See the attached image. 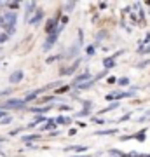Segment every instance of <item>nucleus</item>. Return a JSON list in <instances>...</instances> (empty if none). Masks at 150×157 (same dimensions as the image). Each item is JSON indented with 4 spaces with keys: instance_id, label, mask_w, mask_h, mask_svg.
Returning a JSON list of instances; mask_svg holds the SVG:
<instances>
[{
    "instance_id": "obj_1",
    "label": "nucleus",
    "mask_w": 150,
    "mask_h": 157,
    "mask_svg": "<svg viewBox=\"0 0 150 157\" xmlns=\"http://www.w3.org/2000/svg\"><path fill=\"white\" fill-rule=\"evenodd\" d=\"M14 23H16V12H2L0 14V26L7 28L9 33H14Z\"/></svg>"
},
{
    "instance_id": "obj_2",
    "label": "nucleus",
    "mask_w": 150,
    "mask_h": 157,
    "mask_svg": "<svg viewBox=\"0 0 150 157\" xmlns=\"http://www.w3.org/2000/svg\"><path fill=\"white\" fill-rule=\"evenodd\" d=\"M21 78H23V72H21V70H16V72L11 73L9 80H11L12 84H17V82H21Z\"/></svg>"
},
{
    "instance_id": "obj_3",
    "label": "nucleus",
    "mask_w": 150,
    "mask_h": 157,
    "mask_svg": "<svg viewBox=\"0 0 150 157\" xmlns=\"http://www.w3.org/2000/svg\"><path fill=\"white\" fill-rule=\"evenodd\" d=\"M25 105V101H19V100H11L7 101V107H12V108H19Z\"/></svg>"
},
{
    "instance_id": "obj_4",
    "label": "nucleus",
    "mask_w": 150,
    "mask_h": 157,
    "mask_svg": "<svg viewBox=\"0 0 150 157\" xmlns=\"http://www.w3.org/2000/svg\"><path fill=\"white\" fill-rule=\"evenodd\" d=\"M54 26H56V19H49V21H47V26H45V32H47V33H52Z\"/></svg>"
},
{
    "instance_id": "obj_5",
    "label": "nucleus",
    "mask_w": 150,
    "mask_h": 157,
    "mask_svg": "<svg viewBox=\"0 0 150 157\" xmlns=\"http://www.w3.org/2000/svg\"><path fill=\"white\" fill-rule=\"evenodd\" d=\"M77 65H79V63H73L72 67L63 68V70H61V75H67V73H73V72H75V68H77Z\"/></svg>"
},
{
    "instance_id": "obj_6",
    "label": "nucleus",
    "mask_w": 150,
    "mask_h": 157,
    "mask_svg": "<svg viewBox=\"0 0 150 157\" xmlns=\"http://www.w3.org/2000/svg\"><path fill=\"white\" fill-rule=\"evenodd\" d=\"M56 37H58V35H51V37H49V39H47V42H45V44H44V49H49V47H51V45H52V44H54V42H56Z\"/></svg>"
},
{
    "instance_id": "obj_7",
    "label": "nucleus",
    "mask_w": 150,
    "mask_h": 157,
    "mask_svg": "<svg viewBox=\"0 0 150 157\" xmlns=\"http://www.w3.org/2000/svg\"><path fill=\"white\" fill-rule=\"evenodd\" d=\"M40 91H35V93H32V94H28L26 98H25V103H26V101H32V100H35V98H37V94H39Z\"/></svg>"
},
{
    "instance_id": "obj_8",
    "label": "nucleus",
    "mask_w": 150,
    "mask_h": 157,
    "mask_svg": "<svg viewBox=\"0 0 150 157\" xmlns=\"http://www.w3.org/2000/svg\"><path fill=\"white\" fill-rule=\"evenodd\" d=\"M25 141H33V140H40V135H33V136H25Z\"/></svg>"
},
{
    "instance_id": "obj_9",
    "label": "nucleus",
    "mask_w": 150,
    "mask_h": 157,
    "mask_svg": "<svg viewBox=\"0 0 150 157\" xmlns=\"http://www.w3.org/2000/svg\"><path fill=\"white\" fill-rule=\"evenodd\" d=\"M56 128V121H47V124L44 126V129H52Z\"/></svg>"
},
{
    "instance_id": "obj_10",
    "label": "nucleus",
    "mask_w": 150,
    "mask_h": 157,
    "mask_svg": "<svg viewBox=\"0 0 150 157\" xmlns=\"http://www.w3.org/2000/svg\"><path fill=\"white\" fill-rule=\"evenodd\" d=\"M80 89H86V87H91L93 86V80H87V82H84V84H77Z\"/></svg>"
},
{
    "instance_id": "obj_11",
    "label": "nucleus",
    "mask_w": 150,
    "mask_h": 157,
    "mask_svg": "<svg viewBox=\"0 0 150 157\" xmlns=\"http://www.w3.org/2000/svg\"><path fill=\"white\" fill-rule=\"evenodd\" d=\"M7 6L11 7V9H17V7L21 6V4H19V2H7Z\"/></svg>"
},
{
    "instance_id": "obj_12",
    "label": "nucleus",
    "mask_w": 150,
    "mask_h": 157,
    "mask_svg": "<svg viewBox=\"0 0 150 157\" xmlns=\"http://www.w3.org/2000/svg\"><path fill=\"white\" fill-rule=\"evenodd\" d=\"M86 78H89V73H84V75H79V77L75 78V82H80V80H86Z\"/></svg>"
},
{
    "instance_id": "obj_13",
    "label": "nucleus",
    "mask_w": 150,
    "mask_h": 157,
    "mask_svg": "<svg viewBox=\"0 0 150 157\" xmlns=\"http://www.w3.org/2000/svg\"><path fill=\"white\" fill-rule=\"evenodd\" d=\"M103 65H105L106 68H110V67H113V59H105V61H103Z\"/></svg>"
},
{
    "instance_id": "obj_14",
    "label": "nucleus",
    "mask_w": 150,
    "mask_h": 157,
    "mask_svg": "<svg viewBox=\"0 0 150 157\" xmlns=\"http://www.w3.org/2000/svg\"><path fill=\"white\" fill-rule=\"evenodd\" d=\"M73 7H75V2H70V4H67V12H72Z\"/></svg>"
},
{
    "instance_id": "obj_15",
    "label": "nucleus",
    "mask_w": 150,
    "mask_h": 157,
    "mask_svg": "<svg viewBox=\"0 0 150 157\" xmlns=\"http://www.w3.org/2000/svg\"><path fill=\"white\" fill-rule=\"evenodd\" d=\"M7 39H9V37H7V33H2V35H0V44H4Z\"/></svg>"
},
{
    "instance_id": "obj_16",
    "label": "nucleus",
    "mask_w": 150,
    "mask_h": 157,
    "mask_svg": "<svg viewBox=\"0 0 150 157\" xmlns=\"http://www.w3.org/2000/svg\"><path fill=\"white\" fill-rule=\"evenodd\" d=\"M119 84H121V86H126V84H129V80L124 77V78H121V80H119Z\"/></svg>"
},
{
    "instance_id": "obj_17",
    "label": "nucleus",
    "mask_w": 150,
    "mask_h": 157,
    "mask_svg": "<svg viewBox=\"0 0 150 157\" xmlns=\"http://www.w3.org/2000/svg\"><path fill=\"white\" fill-rule=\"evenodd\" d=\"M7 122H11V117H4L0 121V124H7Z\"/></svg>"
},
{
    "instance_id": "obj_18",
    "label": "nucleus",
    "mask_w": 150,
    "mask_h": 157,
    "mask_svg": "<svg viewBox=\"0 0 150 157\" xmlns=\"http://www.w3.org/2000/svg\"><path fill=\"white\" fill-rule=\"evenodd\" d=\"M11 93V89H6V91H0V96H4V94H9Z\"/></svg>"
},
{
    "instance_id": "obj_19",
    "label": "nucleus",
    "mask_w": 150,
    "mask_h": 157,
    "mask_svg": "<svg viewBox=\"0 0 150 157\" xmlns=\"http://www.w3.org/2000/svg\"><path fill=\"white\" fill-rule=\"evenodd\" d=\"M94 52V47H87V54H93Z\"/></svg>"
},
{
    "instance_id": "obj_20",
    "label": "nucleus",
    "mask_w": 150,
    "mask_h": 157,
    "mask_svg": "<svg viewBox=\"0 0 150 157\" xmlns=\"http://www.w3.org/2000/svg\"><path fill=\"white\" fill-rule=\"evenodd\" d=\"M148 51H150V47H148V49H145V52H148Z\"/></svg>"
}]
</instances>
